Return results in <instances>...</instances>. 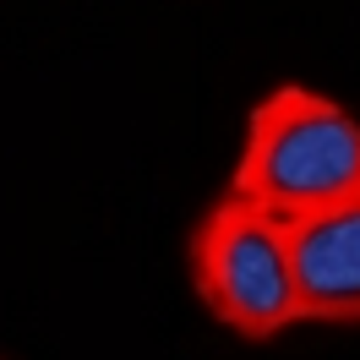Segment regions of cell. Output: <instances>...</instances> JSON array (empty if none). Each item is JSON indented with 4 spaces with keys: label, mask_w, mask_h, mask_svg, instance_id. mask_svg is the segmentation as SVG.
Masks as SVG:
<instances>
[{
    "label": "cell",
    "mask_w": 360,
    "mask_h": 360,
    "mask_svg": "<svg viewBox=\"0 0 360 360\" xmlns=\"http://www.w3.org/2000/svg\"><path fill=\"white\" fill-rule=\"evenodd\" d=\"M186 268H191V290L207 306V316L246 344H268L284 328L306 322L290 273L284 219H273L229 191L191 224Z\"/></svg>",
    "instance_id": "7a4b0ae2"
},
{
    "label": "cell",
    "mask_w": 360,
    "mask_h": 360,
    "mask_svg": "<svg viewBox=\"0 0 360 360\" xmlns=\"http://www.w3.org/2000/svg\"><path fill=\"white\" fill-rule=\"evenodd\" d=\"M290 273L306 322H360V197L290 219Z\"/></svg>",
    "instance_id": "3957f363"
},
{
    "label": "cell",
    "mask_w": 360,
    "mask_h": 360,
    "mask_svg": "<svg viewBox=\"0 0 360 360\" xmlns=\"http://www.w3.org/2000/svg\"><path fill=\"white\" fill-rule=\"evenodd\" d=\"M224 191L284 224L349 202L360 197V120L306 82H278L251 110Z\"/></svg>",
    "instance_id": "6da1fadb"
}]
</instances>
